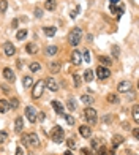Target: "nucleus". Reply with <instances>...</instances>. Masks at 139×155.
Wrapping results in <instances>:
<instances>
[{
  "instance_id": "nucleus-10",
  "label": "nucleus",
  "mask_w": 139,
  "mask_h": 155,
  "mask_svg": "<svg viewBox=\"0 0 139 155\" xmlns=\"http://www.w3.org/2000/svg\"><path fill=\"white\" fill-rule=\"evenodd\" d=\"M44 85L48 87V90H52V92H57L59 90V84L54 78H48V81H44Z\"/></svg>"
},
{
  "instance_id": "nucleus-12",
  "label": "nucleus",
  "mask_w": 139,
  "mask_h": 155,
  "mask_svg": "<svg viewBox=\"0 0 139 155\" xmlns=\"http://www.w3.org/2000/svg\"><path fill=\"white\" fill-rule=\"evenodd\" d=\"M3 78L8 81V83H13L14 81V71L11 70V68H3Z\"/></svg>"
},
{
  "instance_id": "nucleus-29",
  "label": "nucleus",
  "mask_w": 139,
  "mask_h": 155,
  "mask_svg": "<svg viewBox=\"0 0 139 155\" xmlns=\"http://www.w3.org/2000/svg\"><path fill=\"white\" fill-rule=\"evenodd\" d=\"M133 119H134V122H139V106L138 104L133 106Z\"/></svg>"
},
{
  "instance_id": "nucleus-16",
  "label": "nucleus",
  "mask_w": 139,
  "mask_h": 155,
  "mask_svg": "<svg viewBox=\"0 0 139 155\" xmlns=\"http://www.w3.org/2000/svg\"><path fill=\"white\" fill-rule=\"evenodd\" d=\"M44 8H46V10H49V11H54L55 8H57V2H55V0H46Z\"/></svg>"
},
{
  "instance_id": "nucleus-33",
  "label": "nucleus",
  "mask_w": 139,
  "mask_h": 155,
  "mask_svg": "<svg viewBox=\"0 0 139 155\" xmlns=\"http://www.w3.org/2000/svg\"><path fill=\"white\" fill-rule=\"evenodd\" d=\"M67 106H68L70 111H75V109H76V101H75L73 98H70V100H68V103H67Z\"/></svg>"
},
{
  "instance_id": "nucleus-50",
  "label": "nucleus",
  "mask_w": 139,
  "mask_h": 155,
  "mask_svg": "<svg viewBox=\"0 0 139 155\" xmlns=\"http://www.w3.org/2000/svg\"><path fill=\"white\" fill-rule=\"evenodd\" d=\"M65 155H73V154H71V150H65Z\"/></svg>"
},
{
  "instance_id": "nucleus-39",
  "label": "nucleus",
  "mask_w": 139,
  "mask_h": 155,
  "mask_svg": "<svg viewBox=\"0 0 139 155\" xmlns=\"http://www.w3.org/2000/svg\"><path fill=\"white\" fill-rule=\"evenodd\" d=\"M96 155H108V150H106V147L103 146V147H98V154Z\"/></svg>"
},
{
  "instance_id": "nucleus-44",
  "label": "nucleus",
  "mask_w": 139,
  "mask_h": 155,
  "mask_svg": "<svg viewBox=\"0 0 139 155\" xmlns=\"http://www.w3.org/2000/svg\"><path fill=\"white\" fill-rule=\"evenodd\" d=\"M133 135H134V138L138 139V138H139V128H134V130H133Z\"/></svg>"
},
{
  "instance_id": "nucleus-19",
  "label": "nucleus",
  "mask_w": 139,
  "mask_h": 155,
  "mask_svg": "<svg viewBox=\"0 0 139 155\" xmlns=\"http://www.w3.org/2000/svg\"><path fill=\"white\" fill-rule=\"evenodd\" d=\"M8 109H10V103L7 101V100H0V112H7Z\"/></svg>"
},
{
  "instance_id": "nucleus-34",
  "label": "nucleus",
  "mask_w": 139,
  "mask_h": 155,
  "mask_svg": "<svg viewBox=\"0 0 139 155\" xmlns=\"http://www.w3.org/2000/svg\"><path fill=\"white\" fill-rule=\"evenodd\" d=\"M82 57H84V62L85 63H90V52H89V49L82 51Z\"/></svg>"
},
{
  "instance_id": "nucleus-22",
  "label": "nucleus",
  "mask_w": 139,
  "mask_h": 155,
  "mask_svg": "<svg viewBox=\"0 0 139 155\" xmlns=\"http://www.w3.org/2000/svg\"><path fill=\"white\" fill-rule=\"evenodd\" d=\"M106 100H108V103H109V104H117V103H119V97H117L115 93H109Z\"/></svg>"
},
{
  "instance_id": "nucleus-18",
  "label": "nucleus",
  "mask_w": 139,
  "mask_h": 155,
  "mask_svg": "<svg viewBox=\"0 0 139 155\" xmlns=\"http://www.w3.org/2000/svg\"><path fill=\"white\" fill-rule=\"evenodd\" d=\"M25 51L29 52V54H36V52H38V46H36L35 43H29L25 46Z\"/></svg>"
},
{
  "instance_id": "nucleus-45",
  "label": "nucleus",
  "mask_w": 139,
  "mask_h": 155,
  "mask_svg": "<svg viewBox=\"0 0 139 155\" xmlns=\"http://www.w3.org/2000/svg\"><path fill=\"white\" fill-rule=\"evenodd\" d=\"M16 155H24V150L21 147H16Z\"/></svg>"
},
{
  "instance_id": "nucleus-1",
  "label": "nucleus",
  "mask_w": 139,
  "mask_h": 155,
  "mask_svg": "<svg viewBox=\"0 0 139 155\" xmlns=\"http://www.w3.org/2000/svg\"><path fill=\"white\" fill-rule=\"evenodd\" d=\"M81 40H82V29L81 27L71 29V32L68 33V43L71 44V46H77V44L81 43Z\"/></svg>"
},
{
  "instance_id": "nucleus-47",
  "label": "nucleus",
  "mask_w": 139,
  "mask_h": 155,
  "mask_svg": "<svg viewBox=\"0 0 139 155\" xmlns=\"http://www.w3.org/2000/svg\"><path fill=\"white\" fill-rule=\"evenodd\" d=\"M109 2H111V5H119L120 0H109Z\"/></svg>"
},
{
  "instance_id": "nucleus-6",
  "label": "nucleus",
  "mask_w": 139,
  "mask_h": 155,
  "mask_svg": "<svg viewBox=\"0 0 139 155\" xmlns=\"http://www.w3.org/2000/svg\"><path fill=\"white\" fill-rule=\"evenodd\" d=\"M96 76H98L100 79H108V78L111 76V70H109L108 67H103V65H101V67L96 68Z\"/></svg>"
},
{
  "instance_id": "nucleus-36",
  "label": "nucleus",
  "mask_w": 139,
  "mask_h": 155,
  "mask_svg": "<svg viewBox=\"0 0 139 155\" xmlns=\"http://www.w3.org/2000/svg\"><path fill=\"white\" fill-rule=\"evenodd\" d=\"M8 139V133L7 131H0V144H3Z\"/></svg>"
},
{
  "instance_id": "nucleus-21",
  "label": "nucleus",
  "mask_w": 139,
  "mask_h": 155,
  "mask_svg": "<svg viewBox=\"0 0 139 155\" xmlns=\"http://www.w3.org/2000/svg\"><path fill=\"white\" fill-rule=\"evenodd\" d=\"M49 71H51V73H59V71H60V63H59V62L49 63Z\"/></svg>"
},
{
  "instance_id": "nucleus-31",
  "label": "nucleus",
  "mask_w": 139,
  "mask_h": 155,
  "mask_svg": "<svg viewBox=\"0 0 139 155\" xmlns=\"http://www.w3.org/2000/svg\"><path fill=\"white\" fill-rule=\"evenodd\" d=\"M62 117H63L65 120H67V124H68V125H75V117H71L70 114H63Z\"/></svg>"
},
{
  "instance_id": "nucleus-14",
  "label": "nucleus",
  "mask_w": 139,
  "mask_h": 155,
  "mask_svg": "<svg viewBox=\"0 0 139 155\" xmlns=\"http://www.w3.org/2000/svg\"><path fill=\"white\" fill-rule=\"evenodd\" d=\"M79 133H81V136H84V138H90L92 128H90L89 125H81L79 127Z\"/></svg>"
},
{
  "instance_id": "nucleus-32",
  "label": "nucleus",
  "mask_w": 139,
  "mask_h": 155,
  "mask_svg": "<svg viewBox=\"0 0 139 155\" xmlns=\"http://www.w3.org/2000/svg\"><path fill=\"white\" fill-rule=\"evenodd\" d=\"M73 81H75V85L76 87H79V85L82 84V78L79 75H73Z\"/></svg>"
},
{
  "instance_id": "nucleus-48",
  "label": "nucleus",
  "mask_w": 139,
  "mask_h": 155,
  "mask_svg": "<svg viewBox=\"0 0 139 155\" xmlns=\"http://www.w3.org/2000/svg\"><path fill=\"white\" fill-rule=\"evenodd\" d=\"M44 120V112H40V122Z\"/></svg>"
},
{
  "instance_id": "nucleus-4",
  "label": "nucleus",
  "mask_w": 139,
  "mask_h": 155,
  "mask_svg": "<svg viewBox=\"0 0 139 155\" xmlns=\"http://www.w3.org/2000/svg\"><path fill=\"white\" fill-rule=\"evenodd\" d=\"M84 117H85V120L89 122L90 125L96 124V111H95L93 108H87L85 111H84Z\"/></svg>"
},
{
  "instance_id": "nucleus-2",
  "label": "nucleus",
  "mask_w": 139,
  "mask_h": 155,
  "mask_svg": "<svg viewBox=\"0 0 139 155\" xmlns=\"http://www.w3.org/2000/svg\"><path fill=\"white\" fill-rule=\"evenodd\" d=\"M63 136H65V131L60 125H55L52 130H51V138H52L54 143H62L63 141Z\"/></svg>"
},
{
  "instance_id": "nucleus-43",
  "label": "nucleus",
  "mask_w": 139,
  "mask_h": 155,
  "mask_svg": "<svg viewBox=\"0 0 139 155\" xmlns=\"http://www.w3.org/2000/svg\"><path fill=\"white\" fill-rule=\"evenodd\" d=\"M67 143H68V146H70V147H76V143H75V139H68Z\"/></svg>"
},
{
  "instance_id": "nucleus-51",
  "label": "nucleus",
  "mask_w": 139,
  "mask_h": 155,
  "mask_svg": "<svg viewBox=\"0 0 139 155\" xmlns=\"http://www.w3.org/2000/svg\"><path fill=\"white\" fill-rule=\"evenodd\" d=\"M111 155H115V150H112V152H109Z\"/></svg>"
},
{
  "instance_id": "nucleus-5",
  "label": "nucleus",
  "mask_w": 139,
  "mask_h": 155,
  "mask_svg": "<svg viewBox=\"0 0 139 155\" xmlns=\"http://www.w3.org/2000/svg\"><path fill=\"white\" fill-rule=\"evenodd\" d=\"M25 116H27V120L30 122V124H35L36 122V111H35V108L33 106H27L25 108Z\"/></svg>"
},
{
  "instance_id": "nucleus-23",
  "label": "nucleus",
  "mask_w": 139,
  "mask_h": 155,
  "mask_svg": "<svg viewBox=\"0 0 139 155\" xmlns=\"http://www.w3.org/2000/svg\"><path fill=\"white\" fill-rule=\"evenodd\" d=\"M84 81H87V83H92L93 81V71L90 70H85V73H84Z\"/></svg>"
},
{
  "instance_id": "nucleus-9",
  "label": "nucleus",
  "mask_w": 139,
  "mask_h": 155,
  "mask_svg": "<svg viewBox=\"0 0 139 155\" xmlns=\"http://www.w3.org/2000/svg\"><path fill=\"white\" fill-rule=\"evenodd\" d=\"M3 52H5V56H8V57L14 56V52H16L14 44H13V43H10V41H7L5 44H3Z\"/></svg>"
},
{
  "instance_id": "nucleus-38",
  "label": "nucleus",
  "mask_w": 139,
  "mask_h": 155,
  "mask_svg": "<svg viewBox=\"0 0 139 155\" xmlns=\"http://www.w3.org/2000/svg\"><path fill=\"white\" fill-rule=\"evenodd\" d=\"M112 56H114L115 59L120 56V48H119V46H112Z\"/></svg>"
},
{
  "instance_id": "nucleus-40",
  "label": "nucleus",
  "mask_w": 139,
  "mask_h": 155,
  "mask_svg": "<svg viewBox=\"0 0 139 155\" xmlns=\"http://www.w3.org/2000/svg\"><path fill=\"white\" fill-rule=\"evenodd\" d=\"M35 16H36V17H41V16H43V10L36 8V10H35Z\"/></svg>"
},
{
  "instance_id": "nucleus-8",
  "label": "nucleus",
  "mask_w": 139,
  "mask_h": 155,
  "mask_svg": "<svg viewBox=\"0 0 139 155\" xmlns=\"http://www.w3.org/2000/svg\"><path fill=\"white\" fill-rule=\"evenodd\" d=\"M71 62H73V65H81L82 52H79L77 49H73V51H71Z\"/></svg>"
},
{
  "instance_id": "nucleus-3",
  "label": "nucleus",
  "mask_w": 139,
  "mask_h": 155,
  "mask_svg": "<svg viewBox=\"0 0 139 155\" xmlns=\"http://www.w3.org/2000/svg\"><path fill=\"white\" fill-rule=\"evenodd\" d=\"M44 89H46V85H44V81L43 79H40L38 83H36L35 85H33V90H32V98H40L41 95H43V92H44Z\"/></svg>"
},
{
  "instance_id": "nucleus-17",
  "label": "nucleus",
  "mask_w": 139,
  "mask_h": 155,
  "mask_svg": "<svg viewBox=\"0 0 139 155\" xmlns=\"http://www.w3.org/2000/svg\"><path fill=\"white\" fill-rule=\"evenodd\" d=\"M32 84H33V78H32V76H24V78H22V85H24L25 89L32 87Z\"/></svg>"
},
{
  "instance_id": "nucleus-7",
  "label": "nucleus",
  "mask_w": 139,
  "mask_h": 155,
  "mask_svg": "<svg viewBox=\"0 0 139 155\" xmlns=\"http://www.w3.org/2000/svg\"><path fill=\"white\" fill-rule=\"evenodd\" d=\"M25 136H27V143H29V146H32V147H40V138H38L36 133H29Z\"/></svg>"
},
{
  "instance_id": "nucleus-49",
  "label": "nucleus",
  "mask_w": 139,
  "mask_h": 155,
  "mask_svg": "<svg viewBox=\"0 0 139 155\" xmlns=\"http://www.w3.org/2000/svg\"><path fill=\"white\" fill-rule=\"evenodd\" d=\"M11 25H13V27H17V19L13 21V22H11Z\"/></svg>"
},
{
  "instance_id": "nucleus-37",
  "label": "nucleus",
  "mask_w": 139,
  "mask_h": 155,
  "mask_svg": "<svg viewBox=\"0 0 139 155\" xmlns=\"http://www.w3.org/2000/svg\"><path fill=\"white\" fill-rule=\"evenodd\" d=\"M8 103H10V108H14V109L19 106V101H17V98H11Z\"/></svg>"
},
{
  "instance_id": "nucleus-15",
  "label": "nucleus",
  "mask_w": 139,
  "mask_h": 155,
  "mask_svg": "<svg viewBox=\"0 0 139 155\" xmlns=\"http://www.w3.org/2000/svg\"><path fill=\"white\" fill-rule=\"evenodd\" d=\"M22 128H24V120H22V117H16V120H14V131L16 133H21Z\"/></svg>"
},
{
  "instance_id": "nucleus-35",
  "label": "nucleus",
  "mask_w": 139,
  "mask_h": 155,
  "mask_svg": "<svg viewBox=\"0 0 139 155\" xmlns=\"http://www.w3.org/2000/svg\"><path fill=\"white\" fill-rule=\"evenodd\" d=\"M7 8H8V2L7 0H2V2H0V13L3 14V13L7 11Z\"/></svg>"
},
{
  "instance_id": "nucleus-27",
  "label": "nucleus",
  "mask_w": 139,
  "mask_h": 155,
  "mask_svg": "<svg viewBox=\"0 0 139 155\" xmlns=\"http://www.w3.org/2000/svg\"><path fill=\"white\" fill-rule=\"evenodd\" d=\"M100 62L103 63L104 67H109V65H112V60H111L109 57H106V56H100Z\"/></svg>"
},
{
  "instance_id": "nucleus-28",
  "label": "nucleus",
  "mask_w": 139,
  "mask_h": 155,
  "mask_svg": "<svg viewBox=\"0 0 139 155\" xmlns=\"http://www.w3.org/2000/svg\"><path fill=\"white\" fill-rule=\"evenodd\" d=\"M25 36H27V29L17 30V33H16V40H24Z\"/></svg>"
},
{
  "instance_id": "nucleus-13",
  "label": "nucleus",
  "mask_w": 139,
  "mask_h": 155,
  "mask_svg": "<svg viewBox=\"0 0 139 155\" xmlns=\"http://www.w3.org/2000/svg\"><path fill=\"white\" fill-rule=\"evenodd\" d=\"M51 104H52V108H54V111H55V112H57V114H59V116H63V114H65V109H63V106H62V103H60V101H59V100H54V101H52V103H51Z\"/></svg>"
},
{
  "instance_id": "nucleus-24",
  "label": "nucleus",
  "mask_w": 139,
  "mask_h": 155,
  "mask_svg": "<svg viewBox=\"0 0 139 155\" xmlns=\"http://www.w3.org/2000/svg\"><path fill=\"white\" fill-rule=\"evenodd\" d=\"M43 32L48 36H54L55 32H57V29H55V27H43Z\"/></svg>"
},
{
  "instance_id": "nucleus-20",
  "label": "nucleus",
  "mask_w": 139,
  "mask_h": 155,
  "mask_svg": "<svg viewBox=\"0 0 139 155\" xmlns=\"http://www.w3.org/2000/svg\"><path fill=\"white\" fill-rule=\"evenodd\" d=\"M123 143V136H120V135H115L114 138H112V146H114V149L117 147V146H120Z\"/></svg>"
},
{
  "instance_id": "nucleus-42",
  "label": "nucleus",
  "mask_w": 139,
  "mask_h": 155,
  "mask_svg": "<svg viewBox=\"0 0 139 155\" xmlns=\"http://www.w3.org/2000/svg\"><path fill=\"white\" fill-rule=\"evenodd\" d=\"M2 90H3L5 93H10V87H8L7 84H2Z\"/></svg>"
},
{
  "instance_id": "nucleus-11",
  "label": "nucleus",
  "mask_w": 139,
  "mask_h": 155,
  "mask_svg": "<svg viewBox=\"0 0 139 155\" xmlns=\"http://www.w3.org/2000/svg\"><path fill=\"white\" fill-rule=\"evenodd\" d=\"M130 89H131V83L130 81H122L117 85V92H120V93H127Z\"/></svg>"
},
{
  "instance_id": "nucleus-30",
  "label": "nucleus",
  "mask_w": 139,
  "mask_h": 155,
  "mask_svg": "<svg viewBox=\"0 0 139 155\" xmlns=\"http://www.w3.org/2000/svg\"><path fill=\"white\" fill-rule=\"evenodd\" d=\"M29 68H30V71H32V73H35V71H38L40 68H41V65H40L38 62H32L30 65H29Z\"/></svg>"
},
{
  "instance_id": "nucleus-26",
  "label": "nucleus",
  "mask_w": 139,
  "mask_h": 155,
  "mask_svg": "<svg viewBox=\"0 0 139 155\" xmlns=\"http://www.w3.org/2000/svg\"><path fill=\"white\" fill-rule=\"evenodd\" d=\"M57 51H59L57 46H48V48H46V54H48V56H55Z\"/></svg>"
},
{
  "instance_id": "nucleus-25",
  "label": "nucleus",
  "mask_w": 139,
  "mask_h": 155,
  "mask_svg": "<svg viewBox=\"0 0 139 155\" xmlns=\"http://www.w3.org/2000/svg\"><path fill=\"white\" fill-rule=\"evenodd\" d=\"M81 101L84 104H92V103H93V97H90V95H82Z\"/></svg>"
},
{
  "instance_id": "nucleus-41",
  "label": "nucleus",
  "mask_w": 139,
  "mask_h": 155,
  "mask_svg": "<svg viewBox=\"0 0 139 155\" xmlns=\"http://www.w3.org/2000/svg\"><path fill=\"white\" fill-rule=\"evenodd\" d=\"M77 13H79V7H77V10H75V11H71V13H70V16H71V19H75Z\"/></svg>"
},
{
  "instance_id": "nucleus-46",
  "label": "nucleus",
  "mask_w": 139,
  "mask_h": 155,
  "mask_svg": "<svg viewBox=\"0 0 139 155\" xmlns=\"http://www.w3.org/2000/svg\"><path fill=\"white\" fill-rule=\"evenodd\" d=\"M92 147H93V149H96V147H98V141H96V139H93V141H92Z\"/></svg>"
}]
</instances>
